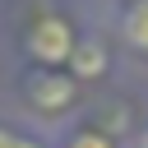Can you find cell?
I'll use <instances>...</instances> for the list:
<instances>
[{"instance_id":"277c9868","label":"cell","mask_w":148,"mask_h":148,"mask_svg":"<svg viewBox=\"0 0 148 148\" xmlns=\"http://www.w3.org/2000/svg\"><path fill=\"white\" fill-rule=\"evenodd\" d=\"M120 32H125V42H130L134 51H143V56H148V0H134V5L125 9Z\"/></svg>"},{"instance_id":"7a4b0ae2","label":"cell","mask_w":148,"mask_h":148,"mask_svg":"<svg viewBox=\"0 0 148 148\" xmlns=\"http://www.w3.org/2000/svg\"><path fill=\"white\" fill-rule=\"evenodd\" d=\"M28 97H32L42 111L69 106V102H74V79H69V74H37V79L28 83Z\"/></svg>"},{"instance_id":"8992f818","label":"cell","mask_w":148,"mask_h":148,"mask_svg":"<svg viewBox=\"0 0 148 148\" xmlns=\"http://www.w3.org/2000/svg\"><path fill=\"white\" fill-rule=\"evenodd\" d=\"M0 148H42V143H32V139H23V134H9V130H0Z\"/></svg>"},{"instance_id":"52a82bcc","label":"cell","mask_w":148,"mask_h":148,"mask_svg":"<svg viewBox=\"0 0 148 148\" xmlns=\"http://www.w3.org/2000/svg\"><path fill=\"white\" fill-rule=\"evenodd\" d=\"M139 148H148V130H143V139H139Z\"/></svg>"},{"instance_id":"3957f363","label":"cell","mask_w":148,"mask_h":148,"mask_svg":"<svg viewBox=\"0 0 148 148\" xmlns=\"http://www.w3.org/2000/svg\"><path fill=\"white\" fill-rule=\"evenodd\" d=\"M69 69H74L79 79H97V74L106 69V51H102L97 42H74V51H69Z\"/></svg>"},{"instance_id":"5b68a950","label":"cell","mask_w":148,"mask_h":148,"mask_svg":"<svg viewBox=\"0 0 148 148\" xmlns=\"http://www.w3.org/2000/svg\"><path fill=\"white\" fill-rule=\"evenodd\" d=\"M65 148H111V139H102V134H92V130H79V134H69Z\"/></svg>"},{"instance_id":"6da1fadb","label":"cell","mask_w":148,"mask_h":148,"mask_svg":"<svg viewBox=\"0 0 148 148\" xmlns=\"http://www.w3.org/2000/svg\"><path fill=\"white\" fill-rule=\"evenodd\" d=\"M69 51H74V32L65 18H42L32 32H28V56L42 60V65H69Z\"/></svg>"}]
</instances>
